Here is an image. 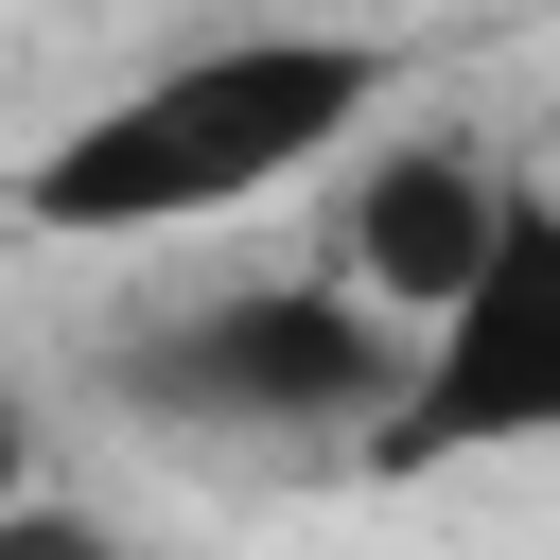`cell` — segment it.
I'll use <instances>...</instances> for the list:
<instances>
[{"instance_id": "cell-1", "label": "cell", "mask_w": 560, "mask_h": 560, "mask_svg": "<svg viewBox=\"0 0 560 560\" xmlns=\"http://www.w3.org/2000/svg\"><path fill=\"white\" fill-rule=\"evenodd\" d=\"M402 88L385 35H332V18H262V35H192L158 52L140 88H105L88 122H52L18 158V228L35 245H175V228H228L262 192H298L332 140H368Z\"/></svg>"}, {"instance_id": "cell-2", "label": "cell", "mask_w": 560, "mask_h": 560, "mask_svg": "<svg viewBox=\"0 0 560 560\" xmlns=\"http://www.w3.org/2000/svg\"><path fill=\"white\" fill-rule=\"evenodd\" d=\"M402 368H420V332L368 298V280H192V298H158V315H122L105 332V385L158 420V438H350L368 455V420L402 402Z\"/></svg>"}, {"instance_id": "cell-3", "label": "cell", "mask_w": 560, "mask_h": 560, "mask_svg": "<svg viewBox=\"0 0 560 560\" xmlns=\"http://www.w3.org/2000/svg\"><path fill=\"white\" fill-rule=\"evenodd\" d=\"M542 438H560V192H525L490 280L420 332L402 402L368 420V472H472V455H542Z\"/></svg>"}, {"instance_id": "cell-4", "label": "cell", "mask_w": 560, "mask_h": 560, "mask_svg": "<svg viewBox=\"0 0 560 560\" xmlns=\"http://www.w3.org/2000/svg\"><path fill=\"white\" fill-rule=\"evenodd\" d=\"M508 228H525L508 158H490L472 122H402V140H368V175L332 192V280H368L402 332H438V315L490 280Z\"/></svg>"}, {"instance_id": "cell-5", "label": "cell", "mask_w": 560, "mask_h": 560, "mask_svg": "<svg viewBox=\"0 0 560 560\" xmlns=\"http://www.w3.org/2000/svg\"><path fill=\"white\" fill-rule=\"evenodd\" d=\"M0 560H140V542H122L105 508H52V490H35V508H0Z\"/></svg>"}, {"instance_id": "cell-6", "label": "cell", "mask_w": 560, "mask_h": 560, "mask_svg": "<svg viewBox=\"0 0 560 560\" xmlns=\"http://www.w3.org/2000/svg\"><path fill=\"white\" fill-rule=\"evenodd\" d=\"M0 508H35V402L0 385Z\"/></svg>"}]
</instances>
